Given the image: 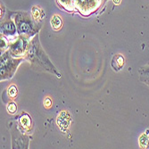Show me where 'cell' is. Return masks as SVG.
<instances>
[{
  "label": "cell",
  "mask_w": 149,
  "mask_h": 149,
  "mask_svg": "<svg viewBox=\"0 0 149 149\" xmlns=\"http://www.w3.org/2000/svg\"><path fill=\"white\" fill-rule=\"evenodd\" d=\"M23 58L29 61L31 68L36 71L47 72L52 74H55L57 78L61 77L60 72H58L56 68L54 66L46 52L43 50L41 45H40L38 34L31 39Z\"/></svg>",
  "instance_id": "cell-1"
},
{
  "label": "cell",
  "mask_w": 149,
  "mask_h": 149,
  "mask_svg": "<svg viewBox=\"0 0 149 149\" xmlns=\"http://www.w3.org/2000/svg\"><path fill=\"white\" fill-rule=\"evenodd\" d=\"M15 22L17 27L18 35L26 36L30 38H33L41 28V23L35 21L29 13L24 12H18L13 15Z\"/></svg>",
  "instance_id": "cell-2"
},
{
  "label": "cell",
  "mask_w": 149,
  "mask_h": 149,
  "mask_svg": "<svg viewBox=\"0 0 149 149\" xmlns=\"http://www.w3.org/2000/svg\"><path fill=\"white\" fill-rule=\"evenodd\" d=\"M1 65H0V80L10 79L15 75L18 66L25 60L24 58L13 57L10 52L6 50L1 54Z\"/></svg>",
  "instance_id": "cell-3"
},
{
  "label": "cell",
  "mask_w": 149,
  "mask_h": 149,
  "mask_svg": "<svg viewBox=\"0 0 149 149\" xmlns=\"http://www.w3.org/2000/svg\"><path fill=\"white\" fill-rule=\"evenodd\" d=\"M31 41V38L26 37V36H22L19 35L15 39L10 40L9 47H8V51L10 52L11 55L13 57L16 58H23L25 52L28 48L29 43Z\"/></svg>",
  "instance_id": "cell-4"
},
{
  "label": "cell",
  "mask_w": 149,
  "mask_h": 149,
  "mask_svg": "<svg viewBox=\"0 0 149 149\" xmlns=\"http://www.w3.org/2000/svg\"><path fill=\"white\" fill-rule=\"evenodd\" d=\"M17 32V27L15 22L12 20H6L1 22V35L6 37H13L15 36Z\"/></svg>",
  "instance_id": "cell-5"
},
{
  "label": "cell",
  "mask_w": 149,
  "mask_h": 149,
  "mask_svg": "<svg viewBox=\"0 0 149 149\" xmlns=\"http://www.w3.org/2000/svg\"><path fill=\"white\" fill-rule=\"evenodd\" d=\"M18 127L19 129L24 132L28 131L31 128V118L29 116V114L27 113H22V115L19 117L18 120Z\"/></svg>",
  "instance_id": "cell-6"
},
{
  "label": "cell",
  "mask_w": 149,
  "mask_h": 149,
  "mask_svg": "<svg viewBox=\"0 0 149 149\" xmlns=\"http://www.w3.org/2000/svg\"><path fill=\"white\" fill-rule=\"evenodd\" d=\"M124 64H125V58L123 56H121L120 54H118V55L113 56V57L112 59L111 65L115 72L120 71L124 67Z\"/></svg>",
  "instance_id": "cell-7"
},
{
  "label": "cell",
  "mask_w": 149,
  "mask_h": 149,
  "mask_svg": "<svg viewBox=\"0 0 149 149\" xmlns=\"http://www.w3.org/2000/svg\"><path fill=\"white\" fill-rule=\"evenodd\" d=\"M139 79L141 82L149 87V63L141 66L139 69Z\"/></svg>",
  "instance_id": "cell-8"
},
{
  "label": "cell",
  "mask_w": 149,
  "mask_h": 149,
  "mask_svg": "<svg viewBox=\"0 0 149 149\" xmlns=\"http://www.w3.org/2000/svg\"><path fill=\"white\" fill-rule=\"evenodd\" d=\"M139 146L141 148H148L149 146V130L143 133L139 138Z\"/></svg>",
  "instance_id": "cell-9"
},
{
  "label": "cell",
  "mask_w": 149,
  "mask_h": 149,
  "mask_svg": "<svg viewBox=\"0 0 149 149\" xmlns=\"http://www.w3.org/2000/svg\"><path fill=\"white\" fill-rule=\"evenodd\" d=\"M62 20L59 15H54L53 18L51 19V25L55 30H59L62 27Z\"/></svg>",
  "instance_id": "cell-10"
},
{
  "label": "cell",
  "mask_w": 149,
  "mask_h": 149,
  "mask_svg": "<svg viewBox=\"0 0 149 149\" xmlns=\"http://www.w3.org/2000/svg\"><path fill=\"white\" fill-rule=\"evenodd\" d=\"M44 15V13L41 10H39L37 7H33L32 9V17L34 18L35 21L39 22V20H41Z\"/></svg>",
  "instance_id": "cell-11"
},
{
  "label": "cell",
  "mask_w": 149,
  "mask_h": 149,
  "mask_svg": "<svg viewBox=\"0 0 149 149\" xmlns=\"http://www.w3.org/2000/svg\"><path fill=\"white\" fill-rule=\"evenodd\" d=\"M17 93H18V89L15 86H13V85L11 86L7 89V95H8L9 98H11V99L15 98L17 97Z\"/></svg>",
  "instance_id": "cell-12"
},
{
  "label": "cell",
  "mask_w": 149,
  "mask_h": 149,
  "mask_svg": "<svg viewBox=\"0 0 149 149\" xmlns=\"http://www.w3.org/2000/svg\"><path fill=\"white\" fill-rule=\"evenodd\" d=\"M9 43H10V40H7L6 36L1 35V54L6 52V49H8Z\"/></svg>",
  "instance_id": "cell-13"
},
{
  "label": "cell",
  "mask_w": 149,
  "mask_h": 149,
  "mask_svg": "<svg viewBox=\"0 0 149 149\" xmlns=\"http://www.w3.org/2000/svg\"><path fill=\"white\" fill-rule=\"evenodd\" d=\"M6 109H7L8 113H15L17 112V105L15 103H9L7 104Z\"/></svg>",
  "instance_id": "cell-14"
},
{
  "label": "cell",
  "mask_w": 149,
  "mask_h": 149,
  "mask_svg": "<svg viewBox=\"0 0 149 149\" xmlns=\"http://www.w3.org/2000/svg\"><path fill=\"white\" fill-rule=\"evenodd\" d=\"M73 1V0H60L61 4H63V6H71L70 4Z\"/></svg>",
  "instance_id": "cell-15"
},
{
  "label": "cell",
  "mask_w": 149,
  "mask_h": 149,
  "mask_svg": "<svg viewBox=\"0 0 149 149\" xmlns=\"http://www.w3.org/2000/svg\"><path fill=\"white\" fill-rule=\"evenodd\" d=\"M51 104H52V101L49 98H47L45 100V105H46V107H50Z\"/></svg>",
  "instance_id": "cell-16"
},
{
  "label": "cell",
  "mask_w": 149,
  "mask_h": 149,
  "mask_svg": "<svg viewBox=\"0 0 149 149\" xmlns=\"http://www.w3.org/2000/svg\"><path fill=\"white\" fill-rule=\"evenodd\" d=\"M113 1L114 5H119V4L120 3V1H121V0H113Z\"/></svg>",
  "instance_id": "cell-17"
}]
</instances>
